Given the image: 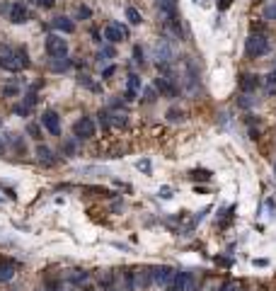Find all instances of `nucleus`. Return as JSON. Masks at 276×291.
Returning a JSON list of instances; mask_svg holds the SVG:
<instances>
[{
  "mask_svg": "<svg viewBox=\"0 0 276 291\" xmlns=\"http://www.w3.org/2000/svg\"><path fill=\"white\" fill-rule=\"evenodd\" d=\"M51 27L58 29V32H63V34H73V32H75V22H73L70 17L61 15V17H56L54 22H51Z\"/></svg>",
  "mask_w": 276,
  "mask_h": 291,
  "instance_id": "9d476101",
  "label": "nucleus"
},
{
  "mask_svg": "<svg viewBox=\"0 0 276 291\" xmlns=\"http://www.w3.org/2000/svg\"><path fill=\"white\" fill-rule=\"evenodd\" d=\"M46 54L51 58L66 56V54H68V41H66L61 34H49V36H46Z\"/></svg>",
  "mask_w": 276,
  "mask_h": 291,
  "instance_id": "20e7f679",
  "label": "nucleus"
},
{
  "mask_svg": "<svg viewBox=\"0 0 276 291\" xmlns=\"http://www.w3.org/2000/svg\"><path fill=\"white\" fill-rule=\"evenodd\" d=\"M264 20H272V22H276V2L264 5Z\"/></svg>",
  "mask_w": 276,
  "mask_h": 291,
  "instance_id": "aec40b11",
  "label": "nucleus"
},
{
  "mask_svg": "<svg viewBox=\"0 0 276 291\" xmlns=\"http://www.w3.org/2000/svg\"><path fill=\"white\" fill-rule=\"evenodd\" d=\"M155 87H158L163 95H167V97H174V95H177V85L170 83V78H165V75H160V78L155 80Z\"/></svg>",
  "mask_w": 276,
  "mask_h": 291,
  "instance_id": "ddd939ff",
  "label": "nucleus"
},
{
  "mask_svg": "<svg viewBox=\"0 0 276 291\" xmlns=\"http://www.w3.org/2000/svg\"><path fill=\"white\" fill-rule=\"evenodd\" d=\"M36 2H39V5L44 7V10H51V7L56 5V0H36Z\"/></svg>",
  "mask_w": 276,
  "mask_h": 291,
  "instance_id": "2f4dec72",
  "label": "nucleus"
},
{
  "mask_svg": "<svg viewBox=\"0 0 276 291\" xmlns=\"http://www.w3.org/2000/svg\"><path fill=\"white\" fill-rule=\"evenodd\" d=\"M15 277V264L10 260H0V282H10Z\"/></svg>",
  "mask_w": 276,
  "mask_h": 291,
  "instance_id": "2eb2a0df",
  "label": "nucleus"
},
{
  "mask_svg": "<svg viewBox=\"0 0 276 291\" xmlns=\"http://www.w3.org/2000/svg\"><path fill=\"white\" fill-rule=\"evenodd\" d=\"M70 68V58L68 56H58V58H51V71L61 73V71H68Z\"/></svg>",
  "mask_w": 276,
  "mask_h": 291,
  "instance_id": "f3484780",
  "label": "nucleus"
},
{
  "mask_svg": "<svg viewBox=\"0 0 276 291\" xmlns=\"http://www.w3.org/2000/svg\"><path fill=\"white\" fill-rule=\"evenodd\" d=\"M269 51V39L264 34H249L247 41H245V54L249 58H259Z\"/></svg>",
  "mask_w": 276,
  "mask_h": 291,
  "instance_id": "f03ea898",
  "label": "nucleus"
},
{
  "mask_svg": "<svg viewBox=\"0 0 276 291\" xmlns=\"http://www.w3.org/2000/svg\"><path fill=\"white\" fill-rule=\"evenodd\" d=\"M109 291H124V289H119V287H111V289Z\"/></svg>",
  "mask_w": 276,
  "mask_h": 291,
  "instance_id": "c9c22d12",
  "label": "nucleus"
},
{
  "mask_svg": "<svg viewBox=\"0 0 276 291\" xmlns=\"http://www.w3.org/2000/svg\"><path fill=\"white\" fill-rule=\"evenodd\" d=\"M167 291H172V289H167Z\"/></svg>",
  "mask_w": 276,
  "mask_h": 291,
  "instance_id": "58836bf2",
  "label": "nucleus"
},
{
  "mask_svg": "<svg viewBox=\"0 0 276 291\" xmlns=\"http://www.w3.org/2000/svg\"><path fill=\"white\" fill-rule=\"evenodd\" d=\"M41 126L51 134V136H58L61 134V119L56 114L54 109H46L44 114H41Z\"/></svg>",
  "mask_w": 276,
  "mask_h": 291,
  "instance_id": "0eeeda50",
  "label": "nucleus"
},
{
  "mask_svg": "<svg viewBox=\"0 0 276 291\" xmlns=\"http://www.w3.org/2000/svg\"><path fill=\"white\" fill-rule=\"evenodd\" d=\"M78 17H80V20H87V17H92V10H90L87 5H78Z\"/></svg>",
  "mask_w": 276,
  "mask_h": 291,
  "instance_id": "393cba45",
  "label": "nucleus"
},
{
  "mask_svg": "<svg viewBox=\"0 0 276 291\" xmlns=\"http://www.w3.org/2000/svg\"><path fill=\"white\" fill-rule=\"evenodd\" d=\"M44 291H61V282H58V279H49V282L44 284Z\"/></svg>",
  "mask_w": 276,
  "mask_h": 291,
  "instance_id": "a878e982",
  "label": "nucleus"
},
{
  "mask_svg": "<svg viewBox=\"0 0 276 291\" xmlns=\"http://www.w3.org/2000/svg\"><path fill=\"white\" fill-rule=\"evenodd\" d=\"M194 2H206V0H194Z\"/></svg>",
  "mask_w": 276,
  "mask_h": 291,
  "instance_id": "e433bc0d",
  "label": "nucleus"
},
{
  "mask_svg": "<svg viewBox=\"0 0 276 291\" xmlns=\"http://www.w3.org/2000/svg\"><path fill=\"white\" fill-rule=\"evenodd\" d=\"M126 20H129L131 25H140V22H143V15L138 12L136 7H126Z\"/></svg>",
  "mask_w": 276,
  "mask_h": 291,
  "instance_id": "a211bd4d",
  "label": "nucleus"
},
{
  "mask_svg": "<svg viewBox=\"0 0 276 291\" xmlns=\"http://www.w3.org/2000/svg\"><path fill=\"white\" fill-rule=\"evenodd\" d=\"M15 114L27 116V114H29V107H27V105H17V107H15Z\"/></svg>",
  "mask_w": 276,
  "mask_h": 291,
  "instance_id": "7c9ffc66",
  "label": "nucleus"
},
{
  "mask_svg": "<svg viewBox=\"0 0 276 291\" xmlns=\"http://www.w3.org/2000/svg\"><path fill=\"white\" fill-rule=\"evenodd\" d=\"M274 173H276V165H274Z\"/></svg>",
  "mask_w": 276,
  "mask_h": 291,
  "instance_id": "4c0bfd02",
  "label": "nucleus"
},
{
  "mask_svg": "<svg viewBox=\"0 0 276 291\" xmlns=\"http://www.w3.org/2000/svg\"><path fill=\"white\" fill-rule=\"evenodd\" d=\"M259 75H254V73H245L242 78H240V90L242 92H254L257 87H259Z\"/></svg>",
  "mask_w": 276,
  "mask_h": 291,
  "instance_id": "9b49d317",
  "label": "nucleus"
},
{
  "mask_svg": "<svg viewBox=\"0 0 276 291\" xmlns=\"http://www.w3.org/2000/svg\"><path fill=\"white\" fill-rule=\"evenodd\" d=\"M150 274H153V282L155 284H170L172 282V277H174V269L172 267H167V264H160V267H153L150 269Z\"/></svg>",
  "mask_w": 276,
  "mask_h": 291,
  "instance_id": "1a4fd4ad",
  "label": "nucleus"
},
{
  "mask_svg": "<svg viewBox=\"0 0 276 291\" xmlns=\"http://www.w3.org/2000/svg\"><path fill=\"white\" fill-rule=\"evenodd\" d=\"M153 284V274L150 269H134V272H126V289H148Z\"/></svg>",
  "mask_w": 276,
  "mask_h": 291,
  "instance_id": "7ed1b4c3",
  "label": "nucleus"
},
{
  "mask_svg": "<svg viewBox=\"0 0 276 291\" xmlns=\"http://www.w3.org/2000/svg\"><path fill=\"white\" fill-rule=\"evenodd\" d=\"M73 284H80V282H85L87 279V272H83V269H73V274L68 277Z\"/></svg>",
  "mask_w": 276,
  "mask_h": 291,
  "instance_id": "412c9836",
  "label": "nucleus"
},
{
  "mask_svg": "<svg viewBox=\"0 0 276 291\" xmlns=\"http://www.w3.org/2000/svg\"><path fill=\"white\" fill-rule=\"evenodd\" d=\"M78 83H80V85H85V87H90V90H95V92L100 90V87H97L95 83H92V80H90V75H80V78H78Z\"/></svg>",
  "mask_w": 276,
  "mask_h": 291,
  "instance_id": "b1692460",
  "label": "nucleus"
},
{
  "mask_svg": "<svg viewBox=\"0 0 276 291\" xmlns=\"http://www.w3.org/2000/svg\"><path fill=\"white\" fill-rule=\"evenodd\" d=\"M2 95H7V97H12V95H20V87L17 85H7L2 90Z\"/></svg>",
  "mask_w": 276,
  "mask_h": 291,
  "instance_id": "cd10ccee",
  "label": "nucleus"
},
{
  "mask_svg": "<svg viewBox=\"0 0 276 291\" xmlns=\"http://www.w3.org/2000/svg\"><path fill=\"white\" fill-rule=\"evenodd\" d=\"M218 291H238V284L235 282H225V284L218 287Z\"/></svg>",
  "mask_w": 276,
  "mask_h": 291,
  "instance_id": "c85d7f7f",
  "label": "nucleus"
},
{
  "mask_svg": "<svg viewBox=\"0 0 276 291\" xmlns=\"http://www.w3.org/2000/svg\"><path fill=\"white\" fill-rule=\"evenodd\" d=\"M104 39H107L109 44H119V41L129 39V29L121 27V25H116V22H111V25L104 27Z\"/></svg>",
  "mask_w": 276,
  "mask_h": 291,
  "instance_id": "423d86ee",
  "label": "nucleus"
},
{
  "mask_svg": "<svg viewBox=\"0 0 276 291\" xmlns=\"http://www.w3.org/2000/svg\"><path fill=\"white\" fill-rule=\"evenodd\" d=\"M134 63H136V66H143V63H145L143 49H140V46H134Z\"/></svg>",
  "mask_w": 276,
  "mask_h": 291,
  "instance_id": "5701e85b",
  "label": "nucleus"
},
{
  "mask_svg": "<svg viewBox=\"0 0 276 291\" xmlns=\"http://www.w3.org/2000/svg\"><path fill=\"white\" fill-rule=\"evenodd\" d=\"M160 194H163V199H170V197H172V194H170V189H167V187H165V189H163V192H160Z\"/></svg>",
  "mask_w": 276,
  "mask_h": 291,
  "instance_id": "72a5a7b5",
  "label": "nucleus"
},
{
  "mask_svg": "<svg viewBox=\"0 0 276 291\" xmlns=\"http://www.w3.org/2000/svg\"><path fill=\"white\" fill-rule=\"evenodd\" d=\"M140 87H143L140 78H138V75H129V80H126V100H136Z\"/></svg>",
  "mask_w": 276,
  "mask_h": 291,
  "instance_id": "f8f14e48",
  "label": "nucleus"
},
{
  "mask_svg": "<svg viewBox=\"0 0 276 291\" xmlns=\"http://www.w3.org/2000/svg\"><path fill=\"white\" fill-rule=\"evenodd\" d=\"M172 279H174L172 291H187L189 289V284H192V274H189V272H179V274H174Z\"/></svg>",
  "mask_w": 276,
  "mask_h": 291,
  "instance_id": "4468645a",
  "label": "nucleus"
},
{
  "mask_svg": "<svg viewBox=\"0 0 276 291\" xmlns=\"http://www.w3.org/2000/svg\"><path fill=\"white\" fill-rule=\"evenodd\" d=\"M192 177H196V180H199V177H201V180H211V173H208V170H196V173H192Z\"/></svg>",
  "mask_w": 276,
  "mask_h": 291,
  "instance_id": "c756f323",
  "label": "nucleus"
},
{
  "mask_svg": "<svg viewBox=\"0 0 276 291\" xmlns=\"http://www.w3.org/2000/svg\"><path fill=\"white\" fill-rule=\"evenodd\" d=\"M276 92V71H272L267 75V95H274Z\"/></svg>",
  "mask_w": 276,
  "mask_h": 291,
  "instance_id": "6ab92c4d",
  "label": "nucleus"
},
{
  "mask_svg": "<svg viewBox=\"0 0 276 291\" xmlns=\"http://www.w3.org/2000/svg\"><path fill=\"white\" fill-rule=\"evenodd\" d=\"M29 66V58H27V51H5L0 56V68L7 71V73H20L22 68Z\"/></svg>",
  "mask_w": 276,
  "mask_h": 291,
  "instance_id": "f257e3e1",
  "label": "nucleus"
},
{
  "mask_svg": "<svg viewBox=\"0 0 276 291\" xmlns=\"http://www.w3.org/2000/svg\"><path fill=\"white\" fill-rule=\"evenodd\" d=\"M2 150H5V141L0 139V153H2Z\"/></svg>",
  "mask_w": 276,
  "mask_h": 291,
  "instance_id": "f704fd0d",
  "label": "nucleus"
},
{
  "mask_svg": "<svg viewBox=\"0 0 276 291\" xmlns=\"http://www.w3.org/2000/svg\"><path fill=\"white\" fill-rule=\"evenodd\" d=\"M29 134H32V139H34V141H41V131H39V126H36V124H29Z\"/></svg>",
  "mask_w": 276,
  "mask_h": 291,
  "instance_id": "bb28decb",
  "label": "nucleus"
},
{
  "mask_svg": "<svg viewBox=\"0 0 276 291\" xmlns=\"http://www.w3.org/2000/svg\"><path fill=\"white\" fill-rule=\"evenodd\" d=\"M73 134H75V139H92L95 136V121L90 119V116H83V119H78L75 124H73Z\"/></svg>",
  "mask_w": 276,
  "mask_h": 291,
  "instance_id": "39448f33",
  "label": "nucleus"
},
{
  "mask_svg": "<svg viewBox=\"0 0 276 291\" xmlns=\"http://www.w3.org/2000/svg\"><path fill=\"white\" fill-rule=\"evenodd\" d=\"M36 155H39V160L41 163H46V165H51L54 163V153H51V148L49 146H36Z\"/></svg>",
  "mask_w": 276,
  "mask_h": 291,
  "instance_id": "dca6fc26",
  "label": "nucleus"
},
{
  "mask_svg": "<svg viewBox=\"0 0 276 291\" xmlns=\"http://www.w3.org/2000/svg\"><path fill=\"white\" fill-rule=\"evenodd\" d=\"M114 71H116V66H107L102 75H104V78H111V75H114Z\"/></svg>",
  "mask_w": 276,
  "mask_h": 291,
  "instance_id": "473e14b6",
  "label": "nucleus"
},
{
  "mask_svg": "<svg viewBox=\"0 0 276 291\" xmlns=\"http://www.w3.org/2000/svg\"><path fill=\"white\" fill-rule=\"evenodd\" d=\"M167 119H170V121H182V119H184V112L172 107V109H167Z\"/></svg>",
  "mask_w": 276,
  "mask_h": 291,
  "instance_id": "4be33fe9",
  "label": "nucleus"
},
{
  "mask_svg": "<svg viewBox=\"0 0 276 291\" xmlns=\"http://www.w3.org/2000/svg\"><path fill=\"white\" fill-rule=\"evenodd\" d=\"M29 17L27 7H25V2H12L10 5V10H7V20L12 22V25H25Z\"/></svg>",
  "mask_w": 276,
  "mask_h": 291,
  "instance_id": "6e6552de",
  "label": "nucleus"
}]
</instances>
